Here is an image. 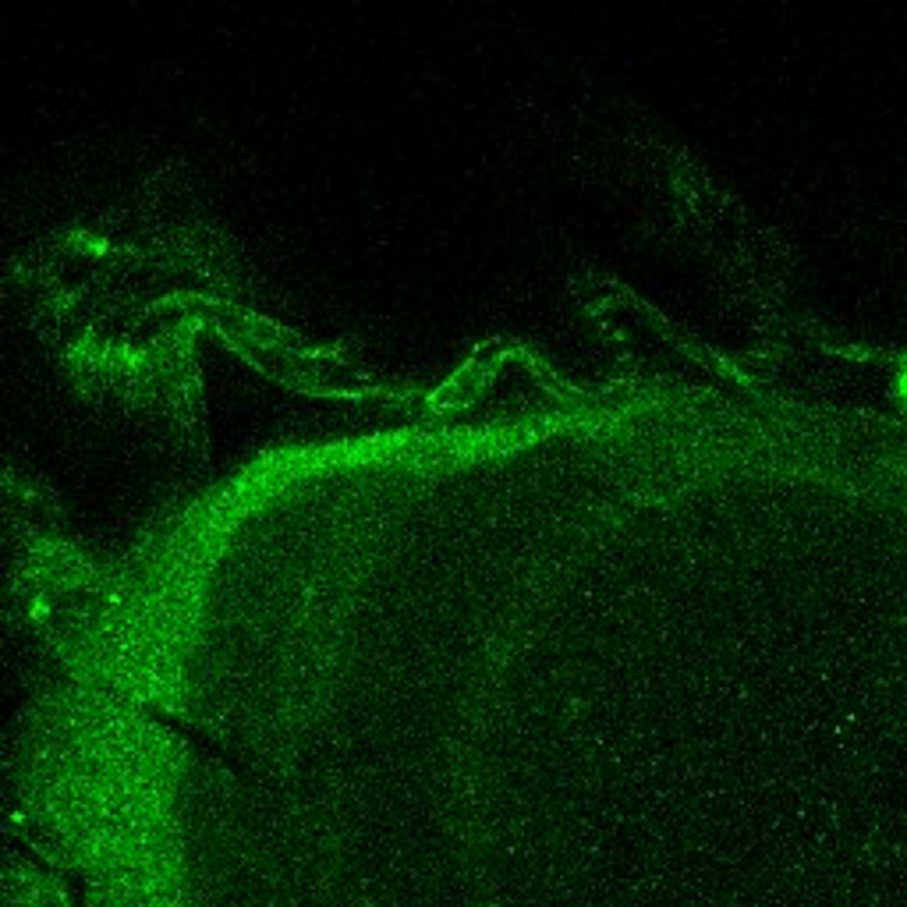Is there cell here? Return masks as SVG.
<instances>
[{
    "label": "cell",
    "instance_id": "cell-1",
    "mask_svg": "<svg viewBox=\"0 0 907 907\" xmlns=\"http://www.w3.org/2000/svg\"><path fill=\"white\" fill-rule=\"evenodd\" d=\"M901 397H904V401H907V372H904V376H901Z\"/></svg>",
    "mask_w": 907,
    "mask_h": 907
}]
</instances>
